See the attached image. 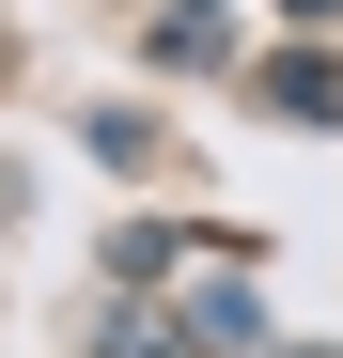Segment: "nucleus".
Wrapping results in <instances>:
<instances>
[{"label":"nucleus","mask_w":343,"mask_h":358,"mask_svg":"<svg viewBox=\"0 0 343 358\" xmlns=\"http://www.w3.org/2000/svg\"><path fill=\"white\" fill-rule=\"evenodd\" d=\"M265 109L281 125H343V63H265Z\"/></svg>","instance_id":"obj_1"},{"label":"nucleus","mask_w":343,"mask_h":358,"mask_svg":"<svg viewBox=\"0 0 343 358\" xmlns=\"http://www.w3.org/2000/svg\"><path fill=\"white\" fill-rule=\"evenodd\" d=\"M203 16H218V0H203Z\"/></svg>","instance_id":"obj_2"}]
</instances>
